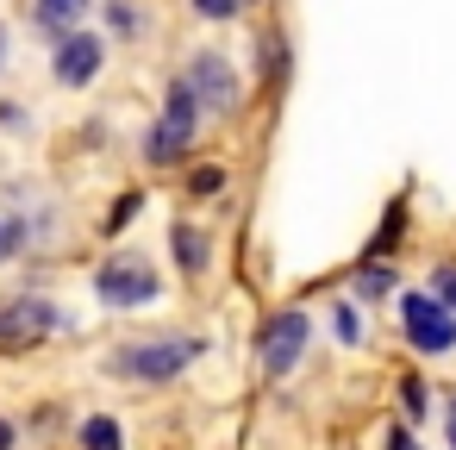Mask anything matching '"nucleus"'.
I'll return each mask as SVG.
<instances>
[{
    "label": "nucleus",
    "instance_id": "393cba45",
    "mask_svg": "<svg viewBox=\"0 0 456 450\" xmlns=\"http://www.w3.org/2000/svg\"><path fill=\"white\" fill-rule=\"evenodd\" d=\"M0 63H7V26H0Z\"/></svg>",
    "mask_w": 456,
    "mask_h": 450
},
{
    "label": "nucleus",
    "instance_id": "9d476101",
    "mask_svg": "<svg viewBox=\"0 0 456 450\" xmlns=\"http://www.w3.org/2000/svg\"><path fill=\"white\" fill-rule=\"evenodd\" d=\"M94 7V0H38L32 7V20H38V32H51V38H69L76 26H82V13Z\"/></svg>",
    "mask_w": 456,
    "mask_h": 450
},
{
    "label": "nucleus",
    "instance_id": "b1692460",
    "mask_svg": "<svg viewBox=\"0 0 456 450\" xmlns=\"http://www.w3.org/2000/svg\"><path fill=\"white\" fill-rule=\"evenodd\" d=\"M450 450H456V406H450Z\"/></svg>",
    "mask_w": 456,
    "mask_h": 450
},
{
    "label": "nucleus",
    "instance_id": "1a4fd4ad",
    "mask_svg": "<svg viewBox=\"0 0 456 450\" xmlns=\"http://www.w3.org/2000/svg\"><path fill=\"white\" fill-rule=\"evenodd\" d=\"M169 250H175V269L182 275H207V263H213V238L200 225H188V219L169 225Z\"/></svg>",
    "mask_w": 456,
    "mask_h": 450
},
{
    "label": "nucleus",
    "instance_id": "4be33fe9",
    "mask_svg": "<svg viewBox=\"0 0 456 450\" xmlns=\"http://www.w3.org/2000/svg\"><path fill=\"white\" fill-rule=\"evenodd\" d=\"M387 450H425V444L412 438V425H394V431H387Z\"/></svg>",
    "mask_w": 456,
    "mask_h": 450
},
{
    "label": "nucleus",
    "instance_id": "20e7f679",
    "mask_svg": "<svg viewBox=\"0 0 456 450\" xmlns=\"http://www.w3.org/2000/svg\"><path fill=\"white\" fill-rule=\"evenodd\" d=\"M306 344H313V319L300 313V307H281V313H269L263 319V331H256V363H263V375H294L300 369V356H306Z\"/></svg>",
    "mask_w": 456,
    "mask_h": 450
},
{
    "label": "nucleus",
    "instance_id": "412c9836",
    "mask_svg": "<svg viewBox=\"0 0 456 450\" xmlns=\"http://www.w3.org/2000/svg\"><path fill=\"white\" fill-rule=\"evenodd\" d=\"M138 207H144V194H119V207L107 213V232H119V225H132V219H138Z\"/></svg>",
    "mask_w": 456,
    "mask_h": 450
},
{
    "label": "nucleus",
    "instance_id": "aec40b11",
    "mask_svg": "<svg viewBox=\"0 0 456 450\" xmlns=\"http://www.w3.org/2000/svg\"><path fill=\"white\" fill-rule=\"evenodd\" d=\"M244 7H250V0H194V13H200V20H238Z\"/></svg>",
    "mask_w": 456,
    "mask_h": 450
},
{
    "label": "nucleus",
    "instance_id": "f8f14e48",
    "mask_svg": "<svg viewBox=\"0 0 456 450\" xmlns=\"http://www.w3.org/2000/svg\"><path fill=\"white\" fill-rule=\"evenodd\" d=\"M400 232H406V200L394 194V200H387V219H381V232L369 238V250H362V257H381V263H387V257H394V244H400Z\"/></svg>",
    "mask_w": 456,
    "mask_h": 450
},
{
    "label": "nucleus",
    "instance_id": "2eb2a0df",
    "mask_svg": "<svg viewBox=\"0 0 456 450\" xmlns=\"http://www.w3.org/2000/svg\"><path fill=\"white\" fill-rule=\"evenodd\" d=\"M331 331H338L344 344H362V313H356V300H338V307H331Z\"/></svg>",
    "mask_w": 456,
    "mask_h": 450
},
{
    "label": "nucleus",
    "instance_id": "4468645a",
    "mask_svg": "<svg viewBox=\"0 0 456 450\" xmlns=\"http://www.w3.org/2000/svg\"><path fill=\"white\" fill-rule=\"evenodd\" d=\"M26 238H32V225H26L20 213H0V263H13V257L26 250Z\"/></svg>",
    "mask_w": 456,
    "mask_h": 450
},
{
    "label": "nucleus",
    "instance_id": "f257e3e1",
    "mask_svg": "<svg viewBox=\"0 0 456 450\" xmlns=\"http://www.w3.org/2000/svg\"><path fill=\"white\" fill-rule=\"evenodd\" d=\"M194 132H200V101L188 94V82H169L163 113H157V126L144 132V163H151V169L182 163V157L194 151Z\"/></svg>",
    "mask_w": 456,
    "mask_h": 450
},
{
    "label": "nucleus",
    "instance_id": "a211bd4d",
    "mask_svg": "<svg viewBox=\"0 0 456 450\" xmlns=\"http://www.w3.org/2000/svg\"><path fill=\"white\" fill-rule=\"evenodd\" d=\"M219 188H225V169H219V163H200V169L188 176V194H200V200L219 194Z\"/></svg>",
    "mask_w": 456,
    "mask_h": 450
},
{
    "label": "nucleus",
    "instance_id": "39448f33",
    "mask_svg": "<svg viewBox=\"0 0 456 450\" xmlns=\"http://www.w3.org/2000/svg\"><path fill=\"white\" fill-rule=\"evenodd\" d=\"M400 331H406V344H412L419 356H450V350H456V313H450L431 288L400 294Z\"/></svg>",
    "mask_w": 456,
    "mask_h": 450
},
{
    "label": "nucleus",
    "instance_id": "0eeeda50",
    "mask_svg": "<svg viewBox=\"0 0 456 450\" xmlns=\"http://www.w3.org/2000/svg\"><path fill=\"white\" fill-rule=\"evenodd\" d=\"M63 325V313L38 294H13V300H0V350H26L38 338H51Z\"/></svg>",
    "mask_w": 456,
    "mask_h": 450
},
{
    "label": "nucleus",
    "instance_id": "f03ea898",
    "mask_svg": "<svg viewBox=\"0 0 456 450\" xmlns=\"http://www.w3.org/2000/svg\"><path fill=\"white\" fill-rule=\"evenodd\" d=\"M200 350H207L200 338H144V344H119L107 356V369L126 381H175Z\"/></svg>",
    "mask_w": 456,
    "mask_h": 450
},
{
    "label": "nucleus",
    "instance_id": "ddd939ff",
    "mask_svg": "<svg viewBox=\"0 0 456 450\" xmlns=\"http://www.w3.org/2000/svg\"><path fill=\"white\" fill-rule=\"evenodd\" d=\"M82 450H126V431H119V419H107V413L82 419Z\"/></svg>",
    "mask_w": 456,
    "mask_h": 450
},
{
    "label": "nucleus",
    "instance_id": "423d86ee",
    "mask_svg": "<svg viewBox=\"0 0 456 450\" xmlns=\"http://www.w3.org/2000/svg\"><path fill=\"white\" fill-rule=\"evenodd\" d=\"M182 82L200 101V113H238V101H244V76L232 70L225 51H194L188 70H182Z\"/></svg>",
    "mask_w": 456,
    "mask_h": 450
},
{
    "label": "nucleus",
    "instance_id": "6e6552de",
    "mask_svg": "<svg viewBox=\"0 0 456 450\" xmlns=\"http://www.w3.org/2000/svg\"><path fill=\"white\" fill-rule=\"evenodd\" d=\"M51 70H57L63 88H88V82L107 70V45L88 38V32H69V38L57 45V57H51Z\"/></svg>",
    "mask_w": 456,
    "mask_h": 450
},
{
    "label": "nucleus",
    "instance_id": "f3484780",
    "mask_svg": "<svg viewBox=\"0 0 456 450\" xmlns=\"http://www.w3.org/2000/svg\"><path fill=\"white\" fill-rule=\"evenodd\" d=\"M107 20H113L119 38H138V32H144V13L132 7V0H107Z\"/></svg>",
    "mask_w": 456,
    "mask_h": 450
},
{
    "label": "nucleus",
    "instance_id": "5701e85b",
    "mask_svg": "<svg viewBox=\"0 0 456 450\" xmlns=\"http://www.w3.org/2000/svg\"><path fill=\"white\" fill-rule=\"evenodd\" d=\"M0 450H13V425L7 419H0Z\"/></svg>",
    "mask_w": 456,
    "mask_h": 450
},
{
    "label": "nucleus",
    "instance_id": "6ab92c4d",
    "mask_svg": "<svg viewBox=\"0 0 456 450\" xmlns=\"http://www.w3.org/2000/svg\"><path fill=\"white\" fill-rule=\"evenodd\" d=\"M431 294L456 313V263H437V269H431Z\"/></svg>",
    "mask_w": 456,
    "mask_h": 450
},
{
    "label": "nucleus",
    "instance_id": "7ed1b4c3",
    "mask_svg": "<svg viewBox=\"0 0 456 450\" xmlns=\"http://www.w3.org/2000/svg\"><path fill=\"white\" fill-rule=\"evenodd\" d=\"M94 294L107 300V307H151L157 294H163V275H157V263L144 257V250H113L101 269H94Z\"/></svg>",
    "mask_w": 456,
    "mask_h": 450
},
{
    "label": "nucleus",
    "instance_id": "9b49d317",
    "mask_svg": "<svg viewBox=\"0 0 456 450\" xmlns=\"http://www.w3.org/2000/svg\"><path fill=\"white\" fill-rule=\"evenodd\" d=\"M394 288H400L394 263H381V257H362L356 263V300H387Z\"/></svg>",
    "mask_w": 456,
    "mask_h": 450
},
{
    "label": "nucleus",
    "instance_id": "dca6fc26",
    "mask_svg": "<svg viewBox=\"0 0 456 450\" xmlns=\"http://www.w3.org/2000/svg\"><path fill=\"white\" fill-rule=\"evenodd\" d=\"M400 406H406V419L425 425V413H431V388H425L419 375H406V381H400Z\"/></svg>",
    "mask_w": 456,
    "mask_h": 450
}]
</instances>
